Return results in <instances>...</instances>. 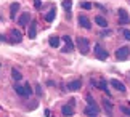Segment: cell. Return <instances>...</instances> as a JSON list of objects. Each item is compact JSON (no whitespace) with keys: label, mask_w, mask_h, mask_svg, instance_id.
<instances>
[{"label":"cell","mask_w":130,"mask_h":117,"mask_svg":"<svg viewBox=\"0 0 130 117\" xmlns=\"http://www.w3.org/2000/svg\"><path fill=\"white\" fill-rule=\"evenodd\" d=\"M18 11H19V3H18V2L11 3V7H10V18L14 19V16L18 14Z\"/></svg>","instance_id":"obj_15"},{"label":"cell","mask_w":130,"mask_h":117,"mask_svg":"<svg viewBox=\"0 0 130 117\" xmlns=\"http://www.w3.org/2000/svg\"><path fill=\"white\" fill-rule=\"evenodd\" d=\"M95 21H96V24H98V26H101V27H106L108 26V21L101 16V14H98V16L95 18Z\"/></svg>","instance_id":"obj_18"},{"label":"cell","mask_w":130,"mask_h":117,"mask_svg":"<svg viewBox=\"0 0 130 117\" xmlns=\"http://www.w3.org/2000/svg\"><path fill=\"white\" fill-rule=\"evenodd\" d=\"M36 106H37V101H32V103L29 104V109H34V108H36Z\"/></svg>","instance_id":"obj_28"},{"label":"cell","mask_w":130,"mask_h":117,"mask_svg":"<svg viewBox=\"0 0 130 117\" xmlns=\"http://www.w3.org/2000/svg\"><path fill=\"white\" fill-rule=\"evenodd\" d=\"M36 91H37V93H39V95H40V93H42V88H40V85H37V88H36Z\"/></svg>","instance_id":"obj_29"},{"label":"cell","mask_w":130,"mask_h":117,"mask_svg":"<svg viewBox=\"0 0 130 117\" xmlns=\"http://www.w3.org/2000/svg\"><path fill=\"white\" fill-rule=\"evenodd\" d=\"M121 111L125 115H130V108H128V106H121Z\"/></svg>","instance_id":"obj_24"},{"label":"cell","mask_w":130,"mask_h":117,"mask_svg":"<svg viewBox=\"0 0 130 117\" xmlns=\"http://www.w3.org/2000/svg\"><path fill=\"white\" fill-rule=\"evenodd\" d=\"M71 7H72V2H71V0H64V2H63V8L66 10L68 13H71Z\"/></svg>","instance_id":"obj_20"},{"label":"cell","mask_w":130,"mask_h":117,"mask_svg":"<svg viewBox=\"0 0 130 117\" xmlns=\"http://www.w3.org/2000/svg\"><path fill=\"white\" fill-rule=\"evenodd\" d=\"M36 35H37V23H36V21H31V23H29L27 37H29V39H36Z\"/></svg>","instance_id":"obj_10"},{"label":"cell","mask_w":130,"mask_h":117,"mask_svg":"<svg viewBox=\"0 0 130 117\" xmlns=\"http://www.w3.org/2000/svg\"><path fill=\"white\" fill-rule=\"evenodd\" d=\"M79 24L84 29H92V21L85 16V14H79Z\"/></svg>","instance_id":"obj_8"},{"label":"cell","mask_w":130,"mask_h":117,"mask_svg":"<svg viewBox=\"0 0 130 117\" xmlns=\"http://www.w3.org/2000/svg\"><path fill=\"white\" fill-rule=\"evenodd\" d=\"M93 53H95V56H96V59H101V61H104L108 58V52L104 50L100 43H96L95 45V48H93Z\"/></svg>","instance_id":"obj_3"},{"label":"cell","mask_w":130,"mask_h":117,"mask_svg":"<svg viewBox=\"0 0 130 117\" xmlns=\"http://www.w3.org/2000/svg\"><path fill=\"white\" fill-rule=\"evenodd\" d=\"M112 32L109 29H104V30H101V32H100V35H101V37H108V35H111Z\"/></svg>","instance_id":"obj_25"},{"label":"cell","mask_w":130,"mask_h":117,"mask_svg":"<svg viewBox=\"0 0 130 117\" xmlns=\"http://www.w3.org/2000/svg\"><path fill=\"white\" fill-rule=\"evenodd\" d=\"M55 16H56V10H55V8H52V10H50V11H48L47 14H45V21L52 23L53 19H55Z\"/></svg>","instance_id":"obj_17"},{"label":"cell","mask_w":130,"mask_h":117,"mask_svg":"<svg viewBox=\"0 0 130 117\" xmlns=\"http://www.w3.org/2000/svg\"><path fill=\"white\" fill-rule=\"evenodd\" d=\"M80 87H82V80H80V79L71 80V82L68 83V90H71V91H77V90H80Z\"/></svg>","instance_id":"obj_9"},{"label":"cell","mask_w":130,"mask_h":117,"mask_svg":"<svg viewBox=\"0 0 130 117\" xmlns=\"http://www.w3.org/2000/svg\"><path fill=\"white\" fill-rule=\"evenodd\" d=\"M98 87H100V88H101V90H104V91H106V95L109 96V90H108V83H106V80H104V79H101V80H100V85H98Z\"/></svg>","instance_id":"obj_19"},{"label":"cell","mask_w":130,"mask_h":117,"mask_svg":"<svg viewBox=\"0 0 130 117\" xmlns=\"http://www.w3.org/2000/svg\"><path fill=\"white\" fill-rule=\"evenodd\" d=\"M103 106H104V109H106V114L109 117H112V104L109 103V99H103Z\"/></svg>","instance_id":"obj_16"},{"label":"cell","mask_w":130,"mask_h":117,"mask_svg":"<svg viewBox=\"0 0 130 117\" xmlns=\"http://www.w3.org/2000/svg\"><path fill=\"white\" fill-rule=\"evenodd\" d=\"M63 42H64L63 52H64V53H71L72 50H74V43H72L71 37H69V35H64V37H63Z\"/></svg>","instance_id":"obj_6"},{"label":"cell","mask_w":130,"mask_h":117,"mask_svg":"<svg viewBox=\"0 0 130 117\" xmlns=\"http://www.w3.org/2000/svg\"><path fill=\"white\" fill-rule=\"evenodd\" d=\"M128 55H130V48L128 47H121L116 52V58H117V61H125L128 58Z\"/></svg>","instance_id":"obj_4"},{"label":"cell","mask_w":130,"mask_h":117,"mask_svg":"<svg viewBox=\"0 0 130 117\" xmlns=\"http://www.w3.org/2000/svg\"><path fill=\"white\" fill-rule=\"evenodd\" d=\"M117 14H119V23H121V24H127V23H130L128 13H127L124 8H119V10H117Z\"/></svg>","instance_id":"obj_7"},{"label":"cell","mask_w":130,"mask_h":117,"mask_svg":"<svg viewBox=\"0 0 130 117\" xmlns=\"http://www.w3.org/2000/svg\"><path fill=\"white\" fill-rule=\"evenodd\" d=\"M10 34H11V40H13V42L19 43V42H21V40H23V34L19 32L18 29H13V30H11V32H10Z\"/></svg>","instance_id":"obj_13"},{"label":"cell","mask_w":130,"mask_h":117,"mask_svg":"<svg viewBox=\"0 0 130 117\" xmlns=\"http://www.w3.org/2000/svg\"><path fill=\"white\" fill-rule=\"evenodd\" d=\"M77 47H79V52H80L82 55H87L88 50H90V42H88V39L79 37V39H77Z\"/></svg>","instance_id":"obj_1"},{"label":"cell","mask_w":130,"mask_h":117,"mask_svg":"<svg viewBox=\"0 0 130 117\" xmlns=\"http://www.w3.org/2000/svg\"><path fill=\"white\" fill-rule=\"evenodd\" d=\"M61 112H63L64 117H71V115H74V108L71 104H64L61 108Z\"/></svg>","instance_id":"obj_12"},{"label":"cell","mask_w":130,"mask_h":117,"mask_svg":"<svg viewBox=\"0 0 130 117\" xmlns=\"http://www.w3.org/2000/svg\"><path fill=\"white\" fill-rule=\"evenodd\" d=\"M111 85H112V87L116 88L117 91H121V93H125V90H127L125 85H124L121 80H117V79H112V80H111Z\"/></svg>","instance_id":"obj_11"},{"label":"cell","mask_w":130,"mask_h":117,"mask_svg":"<svg viewBox=\"0 0 130 117\" xmlns=\"http://www.w3.org/2000/svg\"><path fill=\"white\" fill-rule=\"evenodd\" d=\"M14 91H16L19 96H24V98H29V96L32 95V88L29 87V85H16Z\"/></svg>","instance_id":"obj_2"},{"label":"cell","mask_w":130,"mask_h":117,"mask_svg":"<svg viewBox=\"0 0 130 117\" xmlns=\"http://www.w3.org/2000/svg\"><path fill=\"white\" fill-rule=\"evenodd\" d=\"M11 75H13V79H14V80H21V79H23L21 72H19V71H16V69H13V71H11Z\"/></svg>","instance_id":"obj_22"},{"label":"cell","mask_w":130,"mask_h":117,"mask_svg":"<svg viewBox=\"0 0 130 117\" xmlns=\"http://www.w3.org/2000/svg\"><path fill=\"white\" fill-rule=\"evenodd\" d=\"M18 23L21 24V26H27V23H31V14H29V13H23L21 16H19Z\"/></svg>","instance_id":"obj_14"},{"label":"cell","mask_w":130,"mask_h":117,"mask_svg":"<svg viewBox=\"0 0 130 117\" xmlns=\"http://www.w3.org/2000/svg\"><path fill=\"white\" fill-rule=\"evenodd\" d=\"M124 37L127 40H130V30H124Z\"/></svg>","instance_id":"obj_27"},{"label":"cell","mask_w":130,"mask_h":117,"mask_svg":"<svg viewBox=\"0 0 130 117\" xmlns=\"http://www.w3.org/2000/svg\"><path fill=\"white\" fill-rule=\"evenodd\" d=\"M85 114H87L88 117H98V115H100V108L96 106V103L88 104L87 108H85Z\"/></svg>","instance_id":"obj_5"},{"label":"cell","mask_w":130,"mask_h":117,"mask_svg":"<svg viewBox=\"0 0 130 117\" xmlns=\"http://www.w3.org/2000/svg\"><path fill=\"white\" fill-rule=\"evenodd\" d=\"M80 8H84V10H92V3H90V2H82L80 3Z\"/></svg>","instance_id":"obj_23"},{"label":"cell","mask_w":130,"mask_h":117,"mask_svg":"<svg viewBox=\"0 0 130 117\" xmlns=\"http://www.w3.org/2000/svg\"><path fill=\"white\" fill-rule=\"evenodd\" d=\"M50 45L55 47H59V37H50Z\"/></svg>","instance_id":"obj_21"},{"label":"cell","mask_w":130,"mask_h":117,"mask_svg":"<svg viewBox=\"0 0 130 117\" xmlns=\"http://www.w3.org/2000/svg\"><path fill=\"white\" fill-rule=\"evenodd\" d=\"M34 7H36L37 10H40V7H42V2H40V0H34Z\"/></svg>","instance_id":"obj_26"},{"label":"cell","mask_w":130,"mask_h":117,"mask_svg":"<svg viewBox=\"0 0 130 117\" xmlns=\"http://www.w3.org/2000/svg\"><path fill=\"white\" fill-rule=\"evenodd\" d=\"M128 77H130V74H128Z\"/></svg>","instance_id":"obj_30"}]
</instances>
